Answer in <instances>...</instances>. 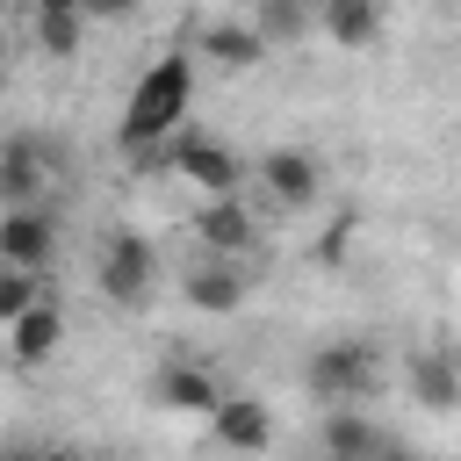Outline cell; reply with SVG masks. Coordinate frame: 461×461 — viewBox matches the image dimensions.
<instances>
[{
  "label": "cell",
  "instance_id": "cell-21",
  "mask_svg": "<svg viewBox=\"0 0 461 461\" xmlns=\"http://www.w3.org/2000/svg\"><path fill=\"white\" fill-rule=\"evenodd\" d=\"M375 461H411V454H396V447H382V454H375Z\"/></svg>",
  "mask_w": 461,
  "mask_h": 461
},
{
  "label": "cell",
  "instance_id": "cell-10",
  "mask_svg": "<svg viewBox=\"0 0 461 461\" xmlns=\"http://www.w3.org/2000/svg\"><path fill=\"white\" fill-rule=\"evenodd\" d=\"M50 173H58V158H50L43 137H7V144H0V209L43 202V194H50Z\"/></svg>",
  "mask_w": 461,
  "mask_h": 461
},
{
  "label": "cell",
  "instance_id": "cell-11",
  "mask_svg": "<svg viewBox=\"0 0 461 461\" xmlns=\"http://www.w3.org/2000/svg\"><path fill=\"white\" fill-rule=\"evenodd\" d=\"M267 50H274V36H267L259 22H209V29L194 36V58H209L216 72H259Z\"/></svg>",
  "mask_w": 461,
  "mask_h": 461
},
{
  "label": "cell",
  "instance_id": "cell-14",
  "mask_svg": "<svg viewBox=\"0 0 461 461\" xmlns=\"http://www.w3.org/2000/svg\"><path fill=\"white\" fill-rule=\"evenodd\" d=\"M389 439H382V425L360 411V403H324V454L331 461H375Z\"/></svg>",
  "mask_w": 461,
  "mask_h": 461
},
{
  "label": "cell",
  "instance_id": "cell-9",
  "mask_svg": "<svg viewBox=\"0 0 461 461\" xmlns=\"http://www.w3.org/2000/svg\"><path fill=\"white\" fill-rule=\"evenodd\" d=\"M0 346H7V360L14 367H50L58 360V346H65V310L43 295V303H29L22 317H7L0 324Z\"/></svg>",
  "mask_w": 461,
  "mask_h": 461
},
{
  "label": "cell",
  "instance_id": "cell-8",
  "mask_svg": "<svg viewBox=\"0 0 461 461\" xmlns=\"http://www.w3.org/2000/svg\"><path fill=\"white\" fill-rule=\"evenodd\" d=\"M245 295H252L245 259H216V252H202V259L187 267V281H180V303H187V310H202V317H238V310H245Z\"/></svg>",
  "mask_w": 461,
  "mask_h": 461
},
{
  "label": "cell",
  "instance_id": "cell-18",
  "mask_svg": "<svg viewBox=\"0 0 461 461\" xmlns=\"http://www.w3.org/2000/svg\"><path fill=\"white\" fill-rule=\"evenodd\" d=\"M50 288H43V274H29V267H0V324L7 317H22L29 303H43Z\"/></svg>",
  "mask_w": 461,
  "mask_h": 461
},
{
  "label": "cell",
  "instance_id": "cell-22",
  "mask_svg": "<svg viewBox=\"0 0 461 461\" xmlns=\"http://www.w3.org/2000/svg\"><path fill=\"white\" fill-rule=\"evenodd\" d=\"M36 461H86V454H36Z\"/></svg>",
  "mask_w": 461,
  "mask_h": 461
},
{
  "label": "cell",
  "instance_id": "cell-20",
  "mask_svg": "<svg viewBox=\"0 0 461 461\" xmlns=\"http://www.w3.org/2000/svg\"><path fill=\"white\" fill-rule=\"evenodd\" d=\"M36 14H65V7H79V0H29Z\"/></svg>",
  "mask_w": 461,
  "mask_h": 461
},
{
  "label": "cell",
  "instance_id": "cell-5",
  "mask_svg": "<svg viewBox=\"0 0 461 461\" xmlns=\"http://www.w3.org/2000/svg\"><path fill=\"white\" fill-rule=\"evenodd\" d=\"M252 180H259V194H267L274 209L303 216V209L317 202V187H324V166H317L310 151H295V144H274L267 158H252Z\"/></svg>",
  "mask_w": 461,
  "mask_h": 461
},
{
  "label": "cell",
  "instance_id": "cell-4",
  "mask_svg": "<svg viewBox=\"0 0 461 461\" xmlns=\"http://www.w3.org/2000/svg\"><path fill=\"white\" fill-rule=\"evenodd\" d=\"M94 281H101L108 303H144L151 281H158V245L144 230H115L101 245V259H94Z\"/></svg>",
  "mask_w": 461,
  "mask_h": 461
},
{
  "label": "cell",
  "instance_id": "cell-2",
  "mask_svg": "<svg viewBox=\"0 0 461 461\" xmlns=\"http://www.w3.org/2000/svg\"><path fill=\"white\" fill-rule=\"evenodd\" d=\"M158 158H166V173H180L194 194H245V180H252V166H245L223 137H202V130H187V122L158 144Z\"/></svg>",
  "mask_w": 461,
  "mask_h": 461
},
{
  "label": "cell",
  "instance_id": "cell-15",
  "mask_svg": "<svg viewBox=\"0 0 461 461\" xmlns=\"http://www.w3.org/2000/svg\"><path fill=\"white\" fill-rule=\"evenodd\" d=\"M411 396H418L425 411H461V353L425 346V353L411 360Z\"/></svg>",
  "mask_w": 461,
  "mask_h": 461
},
{
  "label": "cell",
  "instance_id": "cell-23",
  "mask_svg": "<svg viewBox=\"0 0 461 461\" xmlns=\"http://www.w3.org/2000/svg\"><path fill=\"white\" fill-rule=\"evenodd\" d=\"M0 79H7V43H0Z\"/></svg>",
  "mask_w": 461,
  "mask_h": 461
},
{
  "label": "cell",
  "instance_id": "cell-6",
  "mask_svg": "<svg viewBox=\"0 0 461 461\" xmlns=\"http://www.w3.org/2000/svg\"><path fill=\"white\" fill-rule=\"evenodd\" d=\"M194 238H202V252H216V259H245V252L259 245V209H252L245 194H202Z\"/></svg>",
  "mask_w": 461,
  "mask_h": 461
},
{
  "label": "cell",
  "instance_id": "cell-13",
  "mask_svg": "<svg viewBox=\"0 0 461 461\" xmlns=\"http://www.w3.org/2000/svg\"><path fill=\"white\" fill-rule=\"evenodd\" d=\"M158 403L180 411V418H209V411L223 403V382H216L202 360H166V367H158Z\"/></svg>",
  "mask_w": 461,
  "mask_h": 461
},
{
  "label": "cell",
  "instance_id": "cell-12",
  "mask_svg": "<svg viewBox=\"0 0 461 461\" xmlns=\"http://www.w3.org/2000/svg\"><path fill=\"white\" fill-rule=\"evenodd\" d=\"M209 432H216L230 454H267V447H274V411H267L259 396H230V389H223V403L209 411Z\"/></svg>",
  "mask_w": 461,
  "mask_h": 461
},
{
  "label": "cell",
  "instance_id": "cell-1",
  "mask_svg": "<svg viewBox=\"0 0 461 461\" xmlns=\"http://www.w3.org/2000/svg\"><path fill=\"white\" fill-rule=\"evenodd\" d=\"M187 108H194V50H166V58H151L144 79H137L130 101H122V122H115L122 151L151 158V151L187 122Z\"/></svg>",
  "mask_w": 461,
  "mask_h": 461
},
{
  "label": "cell",
  "instance_id": "cell-16",
  "mask_svg": "<svg viewBox=\"0 0 461 461\" xmlns=\"http://www.w3.org/2000/svg\"><path fill=\"white\" fill-rule=\"evenodd\" d=\"M317 22H324L331 43L367 50V43L382 36V0H317Z\"/></svg>",
  "mask_w": 461,
  "mask_h": 461
},
{
  "label": "cell",
  "instance_id": "cell-17",
  "mask_svg": "<svg viewBox=\"0 0 461 461\" xmlns=\"http://www.w3.org/2000/svg\"><path fill=\"white\" fill-rule=\"evenodd\" d=\"M36 43H43V58H79V43H86V14L79 7H65V14H36Z\"/></svg>",
  "mask_w": 461,
  "mask_h": 461
},
{
  "label": "cell",
  "instance_id": "cell-7",
  "mask_svg": "<svg viewBox=\"0 0 461 461\" xmlns=\"http://www.w3.org/2000/svg\"><path fill=\"white\" fill-rule=\"evenodd\" d=\"M50 252H58V216H50V202H14V209H0V267L43 274Z\"/></svg>",
  "mask_w": 461,
  "mask_h": 461
},
{
  "label": "cell",
  "instance_id": "cell-3",
  "mask_svg": "<svg viewBox=\"0 0 461 461\" xmlns=\"http://www.w3.org/2000/svg\"><path fill=\"white\" fill-rule=\"evenodd\" d=\"M375 346L367 339H331V346H317L310 353V367H303V382H310V396L317 403H360L367 389H375Z\"/></svg>",
  "mask_w": 461,
  "mask_h": 461
},
{
  "label": "cell",
  "instance_id": "cell-19",
  "mask_svg": "<svg viewBox=\"0 0 461 461\" xmlns=\"http://www.w3.org/2000/svg\"><path fill=\"white\" fill-rule=\"evenodd\" d=\"M79 14H86V29H94V22H122V14H137V0H79Z\"/></svg>",
  "mask_w": 461,
  "mask_h": 461
}]
</instances>
